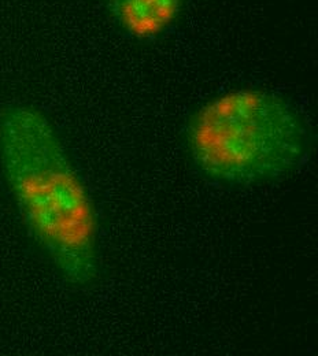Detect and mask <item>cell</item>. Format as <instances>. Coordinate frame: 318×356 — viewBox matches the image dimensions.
<instances>
[{
	"instance_id": "cell-1",
	"label": "cell",
	"mask_w": 318,
	"mask_h": 356,
	"mask_svg": "<svg viewBox=\"0 0 318 356\" xmlns=\"http://www.w3.org/2000/svg\"><path fill=\"white\" fill-rule=\"evenodd\" d=\"M0 163L29 234L70 286L100 275L99 223L91 195L56 129L40 110H0Z\"/></svg>"
},
{
	"instance_id": "cell-2",
	"label": "cell",
	"mask_w": 318,
	"mask_h": 356,
	"mask_svg": "<svg viewBox=\"0 0 318 356\" xmlns=\"http://www.w3.org/2000/svg\"><path fill=\"white\" fill-rule=\"evenodd\" d=\"M185 144L205 177L251 186L294 175L309 156L310 131L283 96L265 89H234L191 115Z\"/></svg>"
},
{
	"instance_id": "cell-3",
	"label": "cell",
	"mask_w": 318,
	"mask_h": 356,
	"mask_svg": "<svg viewBox=\"0 0 318 356\" xmlns=\"http://www.w3.org/2000/svg\"><path fill=\"white\" fill-rule=\"evenodd\" d=\"M185 0H107L117 25L129 36L150 40L162 35L182 13Z\"/></svg>"
}]
</instances>
